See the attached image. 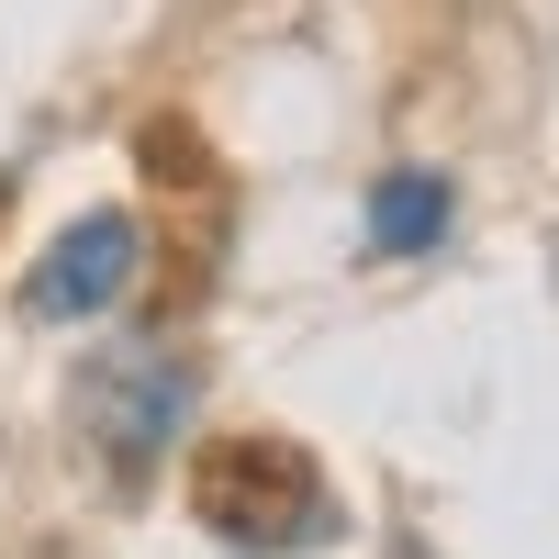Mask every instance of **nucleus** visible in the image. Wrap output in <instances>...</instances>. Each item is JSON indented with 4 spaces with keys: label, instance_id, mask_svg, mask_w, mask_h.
<instances>
[{
    "label": "nucleus",
    "instance_id": "nucleus-5",
    "mask_svg": "<svg viewBox=\"0 0 559 559\" xmlns=\"http://www.w3.org/2000/svg\"><path fill=\"white\" fill-rule=\"evenodd\" d=\"M0 202H12V191H0Z\"/></svg>",
    "mask_w": 559,
    "mask_h": 559
},
{
    "label": "nucleus",
    "instance_id": "nucleus-1",
    "mask_svg": "<svg viewBox=\"0 0 559 559\" xmlns=\"http://www.w3.org/2000/svg\"><path fill=\"white\" fill-rule=\"evenodd\" d=\"M191 515L236 548H292V537H324L336 526V503H324L313 459L292 437H224L191 459Z\"/></svg>",
    "mask_w": 559,
    "mask_h": 559
},
{
    "label": "nucleus",
    "instance_id": "nucleus-2",
    "mask_svg": "<svg viewBox=\"0 0 559 559\" xmlns=\"http://www.w3.org/2000/svg\"><path fill=\"white\" fill-rule=\"evenodd\" d=\"M134 258H146V236H134V213H79L57 247L34 258V280H23V313H45V324H79V313H112L123 302V280H134Z\"/></svg>",
    "mask_w": 559,
    "mask_h": 559
},
{
    "label": "nucleus",
    "instance_id": "nucleus-4",
    "mask_svg": "<svg viewBox=\"0 0 559 559\" xmlns=\"http://www.w3.org/2000/svg\"><path fill=\"white\" fill-rule=\"evenodd\" d=\"M437 236H448V179L437 168H392L381 191H369V247L414 258V247H437Z\"/></svg>",
    "mask_w": 559,
    "mask_h": 559
},
{
    "label": "nucleus",
    "instance_id": "nucleus-3",
    "mask_svg": "<svg viewBox=\"0 0 559 559\" xmlns=\"http://www.w3.org/2000/svg\"><path fill=\"white\" fill-rule=\"evenodd\" d=\"M79 414H90V437H102L123 471H157V448L179 437V414H191V369L179 358H102Z\"/></svg>",
    "mask_w": 559,
    "mask_h": 559
}]
</instances>
